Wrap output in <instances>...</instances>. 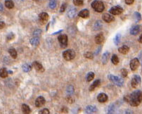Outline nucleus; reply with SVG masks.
Segmentation results:
<instances>
[{"mask_svg":"<svg viewBox=\"0 0 142 114\" xmlns=\"http://www.w3.org/2000/svg\"><path fill=\"white\" fill-rule=\"evenodd\" d=\"M124 99L132 106H138L142 101V92L140 90H136L131 94L125 96Z\"/></svg>","mask_w":142,"mask_h":114,"instance_id":"obj_1","label":"nucleus"},{"mask_svg":"<svg viewBox=\"0 0 142 114\" xmlns=\"http://www.w3.org/2000/svg\"><path fill=\"white\" fill-rule=\"evenodd\" d=\"M108 78L111 82H113L114 84H116V85L118 86V87H122L123 85L124 80L122 78H119L117 76H116V75H109L108 76Z\"/></svg>","mask_w":142,"mask_h":114,"instance_id":"obj_2","label":"nucleus"},{"mask_svg":"<svg viewBox=\"0 0 142 114\" xmlns=\"http://www.w3.org/2000/svg\"><path fill=\"white\" fill-rule=\"evenodd\" d=\"M91 7L97 12H102L104 10L103 3L101 1H94L91 4Z\"/></svg>","mask_w":142,"mask_h":114,"instance_id":"obj_3","label":"nucleus"},{"mask_svg":"<svg viewBox=\"0 0 142 114\" xmlns=\"http://www.w3.org/2000/svg\"><path fill=\"white\" fill-rule=\"evenodd\" d=\"M63 57L66 61H70V60H73L75 57V53L72 49L66 50L63 52Z\"/></svg>","mask_w":142,"mask_h":114,"instance_id":"obj_4","label":"nucleus"},{"mask_svg":"<svg viewBox=\"0 0 142 114\" xmlns=\"http://www.w3.org/2000/svg\"><path fill=\"white\" fill-rule=\"evenodd\" d=\"M58 41L61 47H66L68 45V37L66 35H61L58 37Z\"/></svg>","mask_w":142,"mask_h":114,"instance_id":"obj_5","label":"nucleus"},{"mask_svg":"<svg viewBox=\"0 0 142 114\" xmlns=\"http://www.w3.org/2000/svg\"><path fill=\"white\" fill-rule=\"evenodd\" d=\"M122 11H123V9H122V7L118 6H116L112 7L109 11V12L112 15H119V14L122 13Z\"/></svg>","mask_w":142,"mask_h":114,"instance_id":"obj_6","label":"nucleus"},{"mask_svg":"<svg viewBox=\"0 0 142 114\" xmlns=\"http://www.w3.org/2000/svg\"><path fill=\"white\" fill-rule=\"evenodd\" d=\"M139 59L137 58H133L131 61V62H130V68H131L132 71H136L138 68V67H139Z\"/></svg>","mask_w":142,"mask_h":114,"instance_id":"obj_7","label":"nucleus"},{"mask_svg":"<svg viewBox=\"0 0 142 114\" xmlns=\"http://www.w3.org/2000/svg\"><path fill=\"white\" fill-rule=\"evenodd\" d=\"M140 83H141V78L139 75H136L132 78V83H131L132 87L133 88H137Z\"/></svg>","mask_w":142,"mask_h":114,"instance_id":"obj_8","label":"nucleus"},{"mask_svg":"<svg viewBox=\"0 0 142 114\" xmlns=\"http://www.w3.org/2000/svg\"><path fill=\"white\" fill-rule=\"evenodd\" d=\"M141 29H142L141 26L138 25V26H133L131 28V30H130V34L132 35H138L140 32Z\"/></svg>","mask_w":142,"mask_h":114,"instance_id":"obj_9","label":"nucleus"},{"mask_svg":"<svg viewBox=\"0 0 142 114\" xmlns=\"http://www.w3.org/2000/svg\"><path fill=\"white\" fill-rule=\"evenodd\" d=\"M102 18L106 23H111L113 21H114V16L111 14H103L102 16Z\"/></svg>","mask_w":142,"mask_h":114,"instance_id":"obj_10","label":"nucleus"},{"mask_svg":"<svg viewBox=\"0 0 142 114\" xmlns=\"http://www.w3.org/2000/svg\"><path fill=\"white\" fill-rule=\"evenodd\" d=\"M44 104H45V99L43 97H39L35 101V106L38 108L42 106Z\"/></svg>","mask_w":142,"mask_h":114,"instance_id":"obj_11","label":"nucleus"},{"mask_svg":"<svg viewBox=\"0 0 142 114\" xmlns=\"http://www.w3.org/2000/svg\"><path fill=\"white\" fill-rule=\"evenodd\" d=\"M39 21L42 22V23H44L47 21L48 18H49V15L45 12H42L39 14Z\"/></svg>","mask_w":142,"mask_h":114,"instance_id":"obj_12","label":"nucleus"},{"mask_svg":"<svg viewBox=\"0 0 142 114\" xmlns=\"http://www.w3.org/2000/svg\"><path fill=\"white\" fill-rule=\"evenodd\" d=\"M97 99L100 103H104L108 100V96L105 93H101L99 94Z\"/></svg>","mask_w":142,"mask_h":114,"instance_id":"obj_13","label":"nucleus"},{"mask_svg":"<svg viewBox=\"0 0 142 114\" xmlns=\"http://www.w3.org/2000/svg\"><path fill=\"white\" fill-rule=\"evenodd\" d=\"M103 40H104V36H103V35L102 33H99V34H98L95 37V42L98 44H101L103 42Z\"/></svg>","mask_w":142,"mask_h":114,"instance_id":"obj_14","label":"nucleus"},{"mask_svg":"<svg viewBox=\"0 0 142 114\" xmlns=\"http://www.w3.org/2000/svg\"><path fill=\"white\" fill-rule=\"evenodd\" d=\"M32 65H33V67L35 68L37 71H41V72L44 71V68L42 67V64H40L39 62L35 61V62L32 63Z\"/></svg>","mask_w":142,"mask_h":114,"instance_id":"obj_15","label":"nucleus"},{"mask_svg":"<svg viewBox=\"0 0 142 114\" xmlns=\"http://www.w3.org/2000/svg\"><path fill=\"white\" fill-rule=\"evenodd\" d=\"M90 16V12L87 9H84V10L81 11L79 13V16L83 18H86L88 16Z\"/></svg>","mask_w":142,"mask_h":114,"instance_id":"obj_16","label":"nucleus"},{"mask_svg":"<svg viewBox=\"0 0 142 114\" xmlns=\"http://www.w3.org/2000/svg\"><path fill=\"white\" fill-rule=\"evenodd\" d=\"M97 111V109L94 106H89L86 109V113L87 114H93Z\"/></svg>","mask_w":142,"mask_h":114,"instance_id":"obj_17","label":"nucleus"},{"mask_svg":"<svg viewBox=\"0 0 142 114\" xmlns=\"http://www.w3.org/2000/svg\"><path fill=\"white\" fill-rule=\"evenodd\" d=\"M100 83H101V81L99 80H95L94 82L93 83V84L90 86V91H94L95 88H96L97 87H99V86Z\"/></svg>","mask_w":142,"mask_h":114,"instance_id":"obj_18","label":"nucleus"},{"mask_svg":"<svg viewBox=\"0 0 142 114\" xmlns=\"http://www.w3.org/2000/svg\"><path fill=\"white\" fill-rule=\"evenodd\" d=\"M30 43L32 46H37L39 44V37H34L30 40Z\"/></svg>","mask_w":142,"mask_h":114,"instance_id":"obj_19","label":"nucleus"},{"mask_svg":"<svg viewBox=\"0 0 142 114\" xmlns=\"http://www.w3.org/2000/svg\"><path fill=\"white\" fill-rule=\"evenodd\" d=\"M22 111H23V114H30V112H31V110L30 109V107L27 104H23L22 105Z\"/></svg>","mask_w":142,"mask_h":114,"instance_id":"obj_20","label":"nucleus"},{"mask_svg":"<svg viewBox=\"0 0 142 114\" xmlns=\"http://www.w3.org/2000/svg\"><path fill=\"white\" fill-rule=\"evenodd\" d=\"M129 48L127 47V46H126V45H124V46H122V47H121L120 48L118 49L119 52H120L122 54H127L128 52H129Z\"/></svg>","mask_w":142,"mask_h":114,"instance_id":"obj_21","label":"nucleus"},{"mask_svg":"<svg viewBox=\"0 0 142 114\" xmlns=\"http://www.w3.org/2000/svg\"><path fill=\"white\" fill-rule=\"evenodd\" d=\"M76 13H77L76 9H75V8H71V9L68 11V16L69 18H73L74 16L76 15Z\"/></svg>","mask_w":142,"mask_h":114,"instance_id":"obj_22","label":"nucleus"},{"mask_svg":"<svg viewBox=\"0 0 142 114\" xmlns=\"http://www.w3.org/2000/svg\"><path fill=\"white\" fill-rule=\"evenodd\" d=\"M109 58V52H105L103 54V57H102V63L103 64H106Z\"/></svg>","mask_w":142,"mask_h":114,"instance_id":"obj_23","label":"nucleus"},{"mask_svg":"<svg viewBox=\"0 0 142 114\" xmlns=\"http://www.w3.org/2000/svg\"><path fill=\"white\" fill-rule=\"evenodd\" d=\"M5 6L6 8L9 9H11L13 8L14 6V4L12 0H6L5 1Z\"/></svg>","mask_w":142,"mask_h":114,"instance_id":"obj_24","label":"nucleus"},{"mask_svg":"<svg viewBox=\"0 0 142 114\" xmlns=\"http://www.w3.org/2000/svg\"><path fill=\"white\" fill-rule=\"evenodd\" d=\"M8 76V71H6V69L3 68L0 69V77L1 78H5Z\"/></svg>","mask_w":142,"mask_h":114,"instance_id":"obj_25","label":"nucleus"},{"mask_svg":"<svg viewBox=\"0 0 142 114\" xmlns=\"http://www.w3.org/2000/svg\"><path fill=\"white\" fill-rule=\"evenodd\" d=\"M102 27H103V24H102V23L100 21H96L95 23L94 26L95 30H101L102 28Z\"/></svg>","mask_w":142,"mask_h":114,"instance_id":"obj_26","label":"nucleus"},{"mask_svg":"<svg viewBox=\"0 0 142 114\" xmlns=\"http://www.w3.org/2000/svg\"><path fill=\"white\" fill-rule=\"evenodd\" d=\"M32 69V67L30 65H29V64H27V63H26V64H24L23 66V71L24 72H26V73H27V72H29V71H30Z\"/></svg>","mask_w":142,"mask_h":114,"instance_id":"obj_27","label":"nucleus"},{"mask_svg":"<svg viewBox=\"0 0 142 114\" xmlns=\"http://www.w3.org/2000/svg\"><path fill=\"white\" fill-rule=\"evenodd\" d=\"M9 52L10 55L13 58H17V52L15 50V49H10L9 50Z\"/></svg>","mask_w":142,"mask_h":114,"instance_id":"obj_28","label":"nucleus"},{"mask_svg":"<svg viewBox=\"0 0 142 114\" xmlns=\"http://www.w3.org/2000/svg\"><path fill=\"white\" fill-rule=\"evenodd\" d=\"M111 61L115 65H117L119 63V58H118V57H117V56L116 54L113 55V57L111 58Z\"/></svg>","mask_w":142,"mask_h":114,"instance_id":"obj_29","label":"nucleus"},{"mask_svg":"<svg viewBox=\"0 0 142 114\" xmlns=\"http://www.w3.org/2000/svg\"><path fill=\"white\" fill-rule=\"evenodd\" d=\"M94 73H93V72H90L87 75V80L88 82L91 81L94 79Z\"/></svg>","mask_w":142,"mask_h":114,"instance_id":"obj_30","label":"nucleus"},{"mask_svg":"<svg viewBox=\"0 0 142 114\" xmlns=\"http://www.w3.org/2000/svg\"><path fill=\"white\" fill-rule=\"evenodd\" d=\"M57 4V1L56 0H49V7L51 9H54L56 8Z\"/></svg>","mask_w":142,"mask_h":114,"instance_id":"obj_31","label":"nucleus"},{"mask_svg":"<svg viewBox=\"0 0 142 114\" xmlns=\"http://www.w3.org/2000/svg\"><path fill=\"white\" fill-rule=\"evenodd\" d=\"M120 37H121L120 34H117L116 37L114 38V43L116 44V45H117V44L120 43Z\"/></svg>","mask_w":142,"mask_h":114,"instance_id":"obj_32","label":"nucleus"},{"mask_svg":"<svg viewBox=\"0 0 142 114\" xmlns=\"http://www.w3.org/2000/svg\"><path fill=\"white\" fill-rule=\"evenodd\" d=\"M74 92V88L73 86H69L68 87V88H67V94H69V95H70V94H73Z\"/></svg>","mask_w":142,"mask_h":114,"instance_id":"obj_33","label":"nucleus"},{"mask_svg":"<svg viewBox=\"0 0 142 114\" xmlns=\"http://www.w3.org/2000/svg\"><path fill=\"white\" fill-rule=\"evenodd\" d=\"M84 57L87 58H90V59H92L94 58V55L91 52H87L84 54Z\"/></svg>","mask_w":142,"mask_h":114,"instance_id":"obj_34","label":"nucleus"},{"mask_svg":"<svg viewBox=\"0 0 142 114\" xmlns=\"http://www.w3.org/2000/svg\"><path fill=\"white\" fill-rule=\"evenodd\" d=\"M114 111H115V106H114V105H111L108 107V114H113V113H114Z\"/></svg>","mask_w":142,"mask_h":114,"instance_id":"obj_35","label":"nucleus"},{"mask_svg":"<svg viewBox=\"0 0 142 114\" xmlns=\"http://www.w3.org/2000/svg\"><path fill=\"white\" fill-rule=\"evenodd\" d=\"M73 3L75 5L81 6L83 4V0H73Z\"/></svg>","mask_w":142,"mask_h":114,"instance_id":"obj_36","label":"nucleus"},{"mask_svg":"<svg viewBox=\"0 0 142 114\" xmlns=\"http://www.w3.org/2000/svg\"><path fill=\"white\" fill-rule=\"evenodd\" d=\"M41 34H42V30H36L35 31H34L33 32V35L34 37H40L41 35Z\"/></svg>","mask_w":142,"mask_h":114,"instance_id":"obj_37","label":"nucleus"},{"mask_svg":"<svg viewBox=\"0 0 142 114\" xmlns=\"http://www.w3.org/2000/svg\"><path fill=\"white\" fill-rule=\"evenodd\" d=\"M127 73H128V72H127V70L125 69V68H123V69H122L121 70L122 75L124 78H125V77L127 76Z\"/></svg>","mask_w":142,"mask_h":114,"instance_id":"obj_38","label":"nucleus"},{"mask_svg":"<svg viewBox=\"0 0 142 114\" xmlns=\"http://www.w3.org/2000/svg\"><path fill=\"white\" fill-rule=\"evenodd\" d=\"M14 38V35H13V33H12V32H11L9 33L7 37H6V39H7V40H13Z\"/></svg>","mask_w":142,"mask_h":114,"instance_id":"obj_39","label":"nucleus"},{"mask_svg":"<svg viewBox=\"0 0 142 114\" xmlns=\"http://www.w3.org/2000/svg\"><path fill=\"white\" fill-rule=\"evenodd\" d=\"M39 114H49V111L47 109H44L42 110L41 111H39Z\"/></svg>","mask_w":142,"mask_h":114,"instance_id":"obj_40","label":"nucleus"},{"mask_svg":"<svg viewBox=\"0 0 142 114\" xmlns=\"http://www.w3.org/2000/svg\"><path fill=\"white\" fill-rule=\"evenodd\" d=\"M134 15H135V18H137V21H140L141 20V15H140L139 13H135Z\"/></svg>","mask_w":142,"mask_h":114,"instance_id":"obj_41","label":"nucleus"},{"mask_svg":"<svg viewBox=\"0 0 142 114\" xmlns=\"http://www.w3.org/2000/svg\"><path fill=\"white\" fill-rule=\"evenodd\" d=\"M125 3H126L127 4L131 5V4H132L134 3V0H125Z\"/></svg>","mask_w":142,"mask_h":114,"instance_id":"obj_42","label":"nucleus"},{"mask_svg":"<svg viewBox=\"0 0 142 114\" xmlns=\"http://www.w3.org/2000/svg\"><path fill=\"white\" fill-rule=\"evenodd\" d=\"M65 8H66V4H63V5L61 6V7L60 11L61 12H63L65 10Z\"/></svg>","mask_w":142,"mask_h":114,"instance_id":"obj_43","label":"nucleus"},{"mask_svg":"<svg viewBox=\"0 0 142 114\" xmlns=\"http://www.w3.org/2000/svg\"><path fill=\"white\" fill-rule=\"evenodd\" d=\"M5 27V23L3 21H0V29H2Z\"/></svg>","mask_w":142,"mask_h":114,"instance_id":"obj_44","label":"nucleus"},{"mask_svg":"<svg viewBox=\"0 0 142 114\" xmlns=\"http://www.w3.org/2000/svg\"><path fill=\"white\" fill-rule=\"evenodd\" d=\"M67 100H68V102H70V103H73V99L71 98L70 97H68V99H67Z\"/></svg>","mask_w":142,"mask_h":114,"instance_id":"obj_45","label":"nucleus"},{"mask_svg":"<svg viewBox=\"0 0 142 114\" xmlns=\"http://www.w3.org/2000/svg\"><path fill=\"white\" fill-rule=\"evenodd\" d=\"M4 11V6L2 5V4L0 3V11Z\"/></svg>","mask_w":142,"mask_h":114,"instance_id":"obj_46","label":"nucleus"},{"mask_svg":"<svg viewBox=\"0 0 142 114\" xmlns=\"http://www.w3.org/2000/svg\"><path fill=\"white\" fill-rule=\"evenodd\" d=\"M139 41L140 43H142V34L141 35V36L139 37Z\"/></svg>","mask_w":142,"mask_h":114,"instance_id":"obj_47","label":"nucleus"},{"mask_svg":"<svg viewBox=\"0 0 142 114\" xmlns=\"http://www.w3.org/2000/svg\"><path fill=\"white\" fill-rule=\"evenodd\" d=\"M62 31V30H60V31L58 32H61ZM57 33H58V32H55V33H54V34H53V35H56V34H57Z\"/></svg>","mask_w":142,"mask_h":114,"instance_id":"obj_48","label":"nucleus"},{"mask_svg":"<svg viewBox=\"0 0 142 114\" xmlns=\"http://www.w3.org/2000/svg\"><path fill=\"white\" fill-rule=\"evenodd\" d=\"M16 1H23V0H16Z\"/></svg>","mask_w":142,"mask_h":114,"instance_id":"obj_49","label":"nucleus"},{"mask_svg":"<svg viewBox=\"0 0 142 114\" xmlns=\"http://www.w3.org/2000/svg\"><path fill=\"white\" fill-rule=\"evenodd\" d=\"M34 1H38V0H34Z\"/></svg>","mask_w":142,"mask_h":114,"instance_id":"obj_50","label":"nucleus"}]
</instances>
